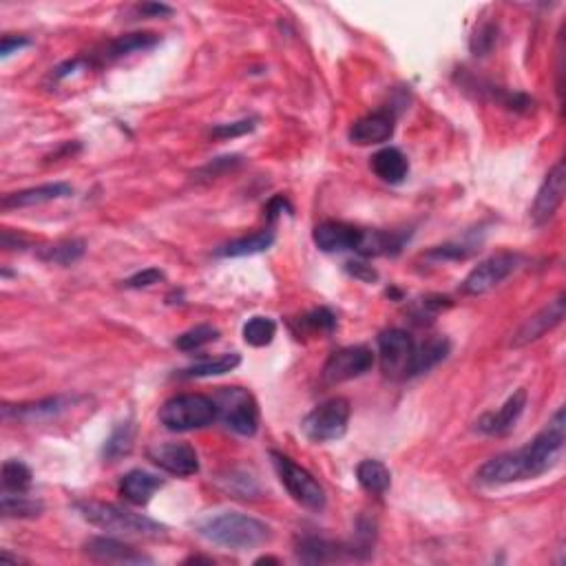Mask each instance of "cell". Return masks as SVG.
<instances>
[{
    "label": "cell",
    "instance_id": "6da1fadb",
    "mask_svg": "<svg viewBox=\"0 0 566 566\" xmlns=\"http://www.w3.org/2000/svg\"><path fill=\"white\" fill-rule=\"evenodd\" d=\"M564 441V407H560L553 414V418L546 423V427L531 442H527L520 450L507 451V454H500L487 460L478 469L476 478H478V483L489 485V487L537 478V476L546 474V471H551L558 465L560 459H562Z\"/></svg>",
    "mask_w": 566,
    "mask_h": 566
},
{
    "label": "cell",
    "instance_id": "7a4b0ae2",
    "mask_svg": "<svg viewBox=\"0 0 566 566\" xmlns=\"http://www.w3.org/2000/svg\"><path fill=\"white\" fill-rule=\"evenodd\" d=\"M197 533L204 540L212 542V545L233 551L257 549V546L266 545L272 537L270 527L266 522L235 511L217 513V516L206 518V520L197 525Z\"/></svg>",
    "mask_w": 566,
    "mask_h": 566
},
{
    "label": "cell",
    "instance_id": "3957f363",
    "mask_svg": "<svg viewBox=\"0 0 566 566\" xmlns=\"http://www.w3.org/2000/svg\"><path fill=\"white\" fill-rule=\"evenodd\" d=\"M80 516L89 525L98 527L102 531L120 533V536H140V537H164L167 527L150 518L133 513L129 509H122L117 504L108 502H78L75 504Z\"/></svg>",
    "mask_w": 566,
    "mask_h": 566
},
{
    "label": "cell",
    "instance_id": "277c9868",
    "mask_svg": "<svg viewBox=\"0 0 566 566\" xmlns=\"http://www.w3.org/2000/svg\"><path fill=\"white\" fill-rule=\"evenodd\" d=\"M219 416L215 399L204 394H179L162 405L159 409V423L168 432H193L204 429L215 423Z\"/></svg>",
    "mask_w": 566,
    "mask_h": 566
},
{
    "label": "cell",
    "instance_id": "5b68a950",
    "mask_svg": "<svg viewBox=\"0 0 566 566\" xmlns=\"http://www.w3.org/2000/svg\"><path fill=\"white\" fill-rule=\"evenodd\" d=\"M270 459L281 485L292 495V500H296L301 507L310 509V511H323L328 495H325V489L321 487L319 480L310 471H305L304 467L296 465L295 460L279 454V451H270Z\"/></svg>",
    "mask_w": 566,
    "mask_h": 566
},
{
    "label": "cell",
    "instance_id": "8992f818",
    "mask_svg": "<svg viewBox=\"0 0 566 566\" xmlns=\"http://www.w3.org/2000/svg\"><path fill=\"white\" fill-rule=\"evenodd\" d=\"M347 423H350V403L346 399H330L304 418L301 429L310 441L328 442L346 436Z\"/></svg>",
    "mask_w": 566,
    "mask_h": 566
},
{
    "label": "cell",
    "instance_id": "52a82bcc",
    "mask_svg": "<svg viewBox=\"0 0 566 566\" xmlns=\"http://www.w3.org/2000/svg\"><path fill=\"white\" fill-rule=\"evenodd\" d=\"M217 409L226 427L239 436H254L259 429V409L250 391L242 388H224L215 399Z\"/></svg>",
    "mask_w": 566,
    "mask_h": 566
},
{
    "label": "cell",
    "instance_id": "ba28073f",
    "mask_svg": "<svg viewBox=\"0 0 566 566\" xmlns=\"http://www.w3.org/2000/svg\"><path fill=\"white\" fill-rule=\"evenodd\" d=\"M414 354H416V343L405 330L391 328L381 332L379 358L385 376H390V379H412Z\"/></svg>",
    "mask_w": 566,
    "mask_h": 566
},
{
    "label": "cell",
    "instance_id": "9c48e42d",
    "mask_svg": "<svg viewBox=\"0 0 566 566\" xmlns=\"http://www.w3.org/2000/svg\"><path fill=\"white\" fill-rule=\"evenodd\" d=\"M522 257L516 253H498L493 257L480 262L469 275L465 277V281L460 283L462 295L478 296L485 292L493 290L495 286H500L507 277H511L513 272L520 268Z\"/></svg>",
    "mask_w": 566,
    "mask_h": 566
},
{
    "label": "cell",
    "instance_id": "30bf717a",
    "mask_svg": "<svg viewBox=\"0 0 566 566\" xmlns=\"http://www.w3.org/2000/svg\"><path fill=\"white\" fill-rule=\"evenodd\" d=\"M374 365V352L365 346H350L330 354L323 365V381L328 385L346 383V381L358 379L367 374Z\"/></svg>",
    "mask_w": 566,
    "mask_h": 566
},
{
    "label": "cell",
    "instance_id": "8fae6325",
    "mask_svg": "<svg viewBox=\"0 0 566 566\" xmlns=\"http://www.w3.org/2000/svg\"><path fill=\"white\" fill-rule=\"evenodd\" d=\"M564 314H566V296L560 295L558 299L551 301L549 305H545L540 313H536L533 317L527 319L525 323L513 332L511 343H509V346L525 347V346H529V343L537 341V339L545 337L546 332L558 328V325L564 321Z\"/></svg>",
    "mask_w": 566,
    "mask_h": 566
},
{
    "label": "cell",
    "instance_id": "7c38bea8",
    "mask_svg": "<svg viewBox=\"0 0 566 566\" xmlns=\"http://www.w3.org/2000/svg\"><path fill=\"white\" fill-rule=\"evenodd\" d=\"M564 191H566V173H564V162H558L549 171V176L542 182L540 191H537L536 202L531 206V219L536 226H545L546 221L553 219V215L558 212L560 206L564 202Z\"/></svg>",
    "mask_w": 566,
    "mask_h": 566
},
{
    "label": "cell",
    "instance_id": "4fadbf2b",
    "mask_svg": "<svg viewBox=\"0 0 566 566\" xmlns=\"http://www.w3.org/2000/svg\"><path fill=\"white\" fill-rule=\"evenodd\" d=\"M149 459L159 469L179 476V478H188V476H195L200 471L197 451L186 442H162V445L150 447Z\"/></svg>",
    "mask_w": 566,
    "mask_h": 566
},
{
    "label": "cell",
    "instance_id": "5bb4252c",
    "mask_svg": "<svg viewBox=\"0 0 566 566\" xmlns=\"http://www.w3.org/2000/svg\"><path fill=\"white\" fill-rule=\"evenodd\" d=\"M84 553L96 562L107 564H150L153 560L149 555L140 553L133 546L117 542L113 537H93L84 545Z\"/></svg>",
    "mask_w": 566,
    "mask_h": 566
},
{
    "label": "cell",
    "instance_id": "9a60e30c",
    "mask_svg": "<svg viewBox=\"0 0 566 566\" xmlns=\"http://www.w3.org/2000/svg\"><path fill=\"white\" fill-rule=\"evenodd\" d=\"M313 239L323 253H346V250L358 248L363 230L343 221H323L314 228Z\"/></svg>",
    "mask_w": 566,
    "mask_h": 566
},
{
    "label": "cell",
    "instance_id": "2e32d148",
    "mask_svg": "<svg viewBox=\"0 0 566 566\" xmlns=\"http://www.w3.org/2000/svg\"><path fill=\"white\" fill-rule=\"evenodd\" d=\"M71 405H73V399H69V396H51V399L36 400V403L3 405V416L16 418L22 423H40L60 416V414L67 412Z\"/></svg>",
    "mask_w": 566,
    "mask_h": 566
},
{
    "label": "cell",
    "instance_id": "e0dca14e",
    "mask_svg": "<svg viewBox=\"0 0 566 566\" xmlns=\"http://www.w3.org/2000/svg\"><path fill=\"white\" fill-rule=\"evenodd\" d=\"M527 407V390H518L516 394H511L507 399V403L493 414H485L478 421V429L489 436H504V433L511 432L516 427V423L520 421V416L525 414Z\"/></svg>",
    "mask_w": 566,
    "mask_h": 566
},
{
    "label": "cell",
    "instance_id": "ac0fdd59",
    "mask_svg": "<svg viewBox=\"0 0 566 566\" xmlns=\"http://www.w3.org/2000/svg\"><path fill=\"white\" fill-rule=\"evenodd\" d=\"M394 135V116L390 111H376L354 122L350 140L358 146L383 144Z\"/></svg>",
    "mask_w": 566,
    "mask_h": 566
},
{
    "label": "cell",
    "instance_id": "d6986e66",
    "mask_svg": "<svg viewBox=\"0 0 566 566\" xmlns=\"http://www.w3.org/2000/svg\"><path fill=\"white\" fill-rule=\"evenodd\" d=\"M71 193H73V188L64 182L45 184V186L27 188V191L9 193V195L3 197L0 206H3V210L30 209V206H40V204H47V202L63 200V197H69Z\"/></svg>",
    "mask_w": 566,
    "mask_h": 566
},
{
    "label": "cell",
    "instance_id": "ffe728a7",
    "mask_svg": "<svg viewBox=\"0 0 566 566\" xmlns=\"http://www.w3.org/2000/svg\"><path fill=\"white\" fill-rule=\"evenodd\" d=\"M164 487V480L158 478L155 474H149V471H142V469H133L122 478L120 483V493L122 498L129 500L131 504H142L149 502L153 498L155 492Z\"/></svg>",
    "mask_w": 566,
    "mask_h": 566
},
{
    "label": "cell",
    "instance_id": "44dd1931",
    "mask_svg": "<svg viewBox=\"0 0 566 566\" xmlns=\"http://www.w3.org/2000/svg\"><path fill=\"white\" fill-rule=\"evenodd\" d=\"M372 171L376 173V177H381L388 184H400L409 173V162L399 149H388L379 150L372 158Z\"/></svg>",
    "mask_w": 566,
    "mask_h": 566
},
{
    "label": "cell",
    "instance_id": "7402d4cb",
    "mask_svg": "<svg viewBox=\"0 0 566 566\" xmlns=\"http://www.w3.org/2000/svg\"><path fill=\"white\" fill-rule=\"evenodd\" d=\"M341 553H346V549L317 536L301 537L299 545H296V558L305 564L334 562V560H341Z\"/></svg>",
    "mask_w": 566,
    "mask_h": 566
},
{
    "label": "cell",
    "instance_id": "603a6c76",
    "mask_svg": "<svg viewBox=\"0 0 566 566\" xmlns=\"http://www.w3.org/2000/svg\"><path fill=\"white\" fill-rule=\"evenodd\" d=\"M272 244H275V230L266 228L259 230V233L254 235H248V237L235 239V242L226 244V246L217 250V254H219V257H248V254L266 253Z\"/></svg>",
    "mask_w": 566,
    "mask_h": 566
},
{
    "label": "cell",
    "instance_id": "cb8c5ba5",
    "mask_svg": "<svg viewBox=\"0 0 566 566\" xmlns=\"http://www.w3.org/2000/svg\"><path fill=\"white\" fill-rule=\"evenodd\" d=\"M450 350H451V343L447 341L445 337H432V339H427L423 346H416L412 376H418V374H423V372H429L432 367H436L438 363L445 361Z\"/></svg>",
    "mask_w": 566,
    "mask_h": 566
},
{
    "label": "cell",
    "instance_id": "d4e9b609",
    "mask_svg": "<svg viewBox=\"0 0 566 566\" xmlns=\"http://www.w3.org/2000/svg\"><path fill=\"white\" fill-rule=\"evenodd\" d=\"M158 42H159V36H155V34H126V36H120V38H116V40L108 42V45L105 47V54H102V58H105L107 63H113V60L124 58V56L133 54V51L153 49V47L158 45Z\"/></svg>",
    "mask_w": 566,
    "mask_h": 566
},
{
    "label": "cell",
    "instance_id": "484cf974",
    "mask_svg": "<svg viewBox=\"0 0 566 566\" xmlns=\"http://www.w3.org/2000/svg\"><path fill=\"white\" fill-rule=\"evenodd\" d=\"M356 478L365 492L374 495H383L391 485V474L388 467L379 460H363L356 467Z\"/></svg>",
    "mask_w": 566,
    "mask_h": 566
},
{
    "label": "cell",
    "instance_id": "4316f807",
    "mask_svg": "<svg viewBox=\"0 0 566 566\" xmlns=\"http://www.w3.org/2000/svg\"><path fill=\"white\" fill-rule=\"evenodd\" d=\"M135 442V424L131 421L120 423L107 438L105 447H102V459L107 462H117L124 456L131 454Z\"/></svg>",
    "mask_w": 566,
    "mask_h": 566
},
{
    "label": "cell",
    "instance_id": "83f0119b",
    "mask_svg": "<svg viewBox=\"0 0 566 566\" xmlns=\"http://www.w3.org/2000/svg\"><path fill=\"white\" fill-rule=\"evenodd\" d=\"M242 363V356L239 354H221V356L217 358H210V361H204V363H197V365L188 367V370H184L182 379H206V376H221V374H228V372H233L235 367Z\"/></svg>",
    "mask_w": 566,
    "mask_h": 566
},
{
    "label": "cell",
    "instance_id": "f1b7e54d",
    "mask_svg": "<svg viewBox=\"0 0 566 566\" xmlns=\"http://www.w3.org/2000/svg\"><path fill=\"white\" fill-rule=\"evenodd\" d=\"M82 254H84L82 239H64V242L40 248L38 257L47 263H54V266H71V263L78 262Z\"/></svg>",
    "mask_w": 566,
    "mask_h": 566
},
{
    "label": "cell",
    "instance_id": "f546056e",
    "mask_svg": "<svg viewBox=\"0 0 566 566\" xmlns=\"http://www.w3.org/2000/svg\"><path fill=\"white\" fill-rule=\"evenodd\" d=\"M34 483V474L21 460H7L3 465V492L25 493Z\"/></svg>",
    "mask_w": 566,
    "mask_h": 566
},
{
    "label": "cell",
    "instance_id": "4dcf8cb0",
    "mask_svg": "<svg viewBox=\"0 0 566 566\" xmlns=\"http://www.w3.org/2000/svg\"><path fill=\"white\" fill-rule=\"evenodd\" d=\"M0 511L4 518H36L42 513V502L34 498H27L25 493H7L3 492Z\"/></svg>",
    "mask_w": 566,
    "mask_h": 566
},
{
    "label": "cell",
    "instance_id": "1f68e13d",
    "mask_svg": "<svg viewBox=\"0 0 566 566\" xmlns=\"http://www.w3.org/2000/svg\"><path fill=\"white\" fill-rule=\"evenodd\" d=\"M277 334V323L268 317H253L244 325V341L253 347L270 346Z\"/></svg>",
    "mask_w": 566,
    "mask_h": 566
},
{
    "label": "cell",
    "instance_id": "d6a6232c",
    "mask_svg": "<svg viewBox=\"0 0 566 566\" xmlns=\"http://www.w3.org/2000/svg\"><path fill=\"white\" fill-rule=\"evenodd\" d=\"M217 339H219V330L212 328V325H197V328L188 330V332H184L182 337H177L176 346L182 352H195V350H200V347L217 341Z\"/></svg>",
    "mask_w": 566,
    "mask_h": 566
},
{
    "label": "cell",
    "instance_id": "836d02e7",
    "mask_svg": "<svg viewBox=\"0 0 566 566\" xmlns=\"http://www.w3.org/2000/svg\"><path fill=\"white\" fill-rule=\"evenodd\" d=\"M301 325H304V330H308L310 334H332L334 328H337V317H334L328 308H319L305 314V317L301 319Z\"/></svg>",
    "mask_w": 566,
    "mask_h": 566
},
{
    "label": "cell",
    "instance_id": "e575fe53",
    "mask_svg": "<svg viewBox=\"0 0 566 566\" xmlns=\"http://www.w3.org/2000/svg\"><path fill=\"white\" fill-rule=\"evenodd\" d=\"M495 40H498V27L493 22H485L476 30L474 38H471V51L476 56H487L493 49Z\"/></svg>",
    "mask_w": 566,
    "mask_h": 566
},
{
    "label": "cell",
    "instance_id": "d590c367",
    "mask_svg": "<svg viewBox=\"0 0 566 566\" xmlns=\"http://www.w3.org/2000/svg\"><path fill=\"white\" fill-rule=\"evenodd\" d=\"M445 308H451V301L447 299V296H427V299H421L414 304L412 314L418 321H432Z\"/></svg>",
    "mask_w": 566,
    "mask_h": 566
},
{
    "label": "cell",
    "instance_id": "8d00e7d4",
    "mask_svg": "<svg viewBox=\"0 0 566 566\" xmlns=\"http://www.w3.org/2000/svg\"><path fill=\"white\" fill-rule=\"evenodd\" d=\"M254 120H242V122H233V124H219L212 129V138H239V135H246L250 131H254Z\"/></svg>",
    "mask_w": 566,
    "mask_h": 566
},
{
    "label": "cell",
    "instance_id": "74e56055",
    "mask_svg": "<svg viewBox=\"0 0 566 566\" xmlns=\"http://www.w3.org/2000/svg\"><path fill=\"white\" fill-rule=\"evenodd\" d=\"M471 250H467L465 246H454V244H445V246H436L433 250H429L427 259H433V262H450V259H465L469 257Z\"/></svg>",
    "mask_w": 566,
    "mask_h": 566
},
{
    "label": "cell",
    "instance_id": "f35d334b",
    "mask_svg": "<svg viewBox=\"0 0 566 566\" xmlns=\"http://www.w3.org/2000/svg\"><path fill=\"white\" fill-rule=\"evenodd\" d=\"M164 279V272L158 270V268H146V270L138 272V275L129 277L124 281V287H133V290H140V287H149L153 283H159Z\"/></svg>",
    "mask_w": 566,
    "mask_h": 566
},
{
    "label": "cell",
    "instance_id": "ab89813d",
    "mask_svg": "<svg viewBox=\"0 0 566 566\" xmlns=\"http://www.w3.org/2000/svg\"><path fill=\"white\" fill-rule=\"evenodd\" d=\"M281 212H287V215H290V212H292L290 202H287L286 197H281V195L272 197V200L268 202V206H266L268 221H270V224H275V219L281 215Z\"/></svg>",
    "mask_w": 566,
    "mask_h": 566
},
{
    "label": "cell",
    "instance_id": "60d3db41",
    "mask_svg": "<svg viewBox=\"0 0 566 566\" xmlns=\"http://www.w3.org/2000/svg\"><path fill=\"white\" fill-rule=\"evenodd\" d=\"M31 42L27 40V38H22V36H4L3 38V42H0V56H3V58H7V56H12L13 51H18V49H22V47H30Z\"/></svg>",
    "mask_w": 566,
    "mask_h": 566
},
{
    "label": "cell",
    "instance_id": "b9f144b4",
    "mask_svg": "<svg viewBox=\"0 0 566 566\" xmlns=\"http://www.w3.org/2000/svg\"><path fill=\"white\" fill-rule=\"evenodd\" d=\"M347 270H350V275L356 277V279H363V281H376V279H379V275H376L374 268L367 266V263L350 262V263H347Z\"/></svg>",
    "mask_w": 566,
    "mask_h": 566
},
{
    "label": "cell",
    "instance_id": "7bdbcfd3",
    "mask_svg": "<svg viewBox=\"0 0 566 566\" xmlns=\"http://www.w3.org/2000/svg\"><path fill=\"white\" fill-rule=\"evenodd\" d=\"M138 13L142 16H149V18H164V16H171L173 9L168 4L162 3H144L138 7Z\"/></svg>",
    "mask_w": 566,
    "mask_h": 566
},
{
    "label": "cell",
    "instance_id": "ee69618b",
    "mask_svg": "<svg viewBox=\"0 0 566 566\" xmlns=\"http://www.w3.org/2000/svg\"><path fill=\"white\" fill-rule=\"evenodd\" d=\"M266 562H275V564H277V562H279V560H277V558H268V555H266V558H259L254 564H266Z\"/></svg>",
    "mask_w": 566,
    "mask_h": 566
}]
</instances>
